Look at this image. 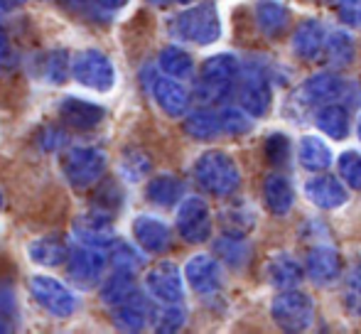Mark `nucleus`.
Listing matches in <instances>:
<instances>
[{"label": "nucleus", "mask_w": 361, "mask_h": 334, "mask_svg": "<svg viewBox=\"0 0 361 334\" xmlns=\"http://www.w3.org/2000/svg\"><path fill=\"white\" fill-rule=\"evenodd\" d=\"M167 30L177 42L207 47L221 37V18H219V10L212 0H202V3L172 15Z\"/></svg>", "instance_id": "f257e3e1"}, {"label": "nucleus", "mask_w": 361, "mask_h": 334, "mask_svg": "<svg viewBox=\"0 0 361 334\" xmlns=\"http://www.w3.org/2000/svg\"><path fill=\"white\" fill-rule=\"evenodd\" d=\"M197 185L214 197H231L241 185V172L236 160L224 150H207L195 160L192 167Z\"/></svg>", "instance_id": "f03ea898"}, {"label": "nucleus", "mask_w": 361, "mask_h": 334, "mask_svg": "<svg viewBox=\"0 0 361 334\" xmlns=\"http://www.w3.org/2000/svg\"><path fill=\"white\" fill-rule=\"evenodd\" d=\"M72 79L89 91L109 94L118 82V72H116L114 59L104 49L84 47L79 52H74L72 57Z\"/></svg>", "instance_id": "7ed1b4c3"}, {"label": "nucleus", "mask_w": 361, "mask_h": 334, "mask_svg": "<svg viewBox=\"0 0 361 334\" xmlns=\"http://www.w3.org/2000/svg\"><path fill=\"white\" fill-rule=\"evenodd\" d=\"M241 77V64L233 54H214L202 64L200 82H197V96L204 104H219L226 101L228 94L236 89Z\"/></svg>", "instance_id": "20e7f679"}, {"label": "nucleus", "mask_w": 361, "mask_h": 334, "mask_svg": "<svg viewBox=\"0 0 361 334\" xmlns=\"http://www.w3.org/2000/svg\"><path fill=\"white\" fill-rule=\"evenodd\" d=\"M59 165L72 190H91L104 180L109 155L101 148H67Z\"/></svg>", "instance_id": "39448f33"}, {"label": "nucleus", "mask_w": 361, "mask_h": 334, "mask_svg": "<svg viewBox=\"0 0 361 334\" xmlns=\"http://www.w3.org/2000/svg\"><path fill=\"white\" fill-rule=\"evenodd\" d=\"M30 295L35 297L39 307L44 312H49L52 317L67 320L79 310V297L67 283L57 280L52 276H32L30 278Z\"/></svg>", "instance_id": "423d86ee"}, {"label": "nucleus", "mask_w": 361, "mask_h": 334, "mask_svg": "<svg viewBox=\"0 0 361 334\" xmlns=\"http://www.w3.org/2000/svg\"><path fill=\"white\" fill-rule=\"evenodd\" d=\"M271 317L281 330L286 332H305L314 320V302L307 292L302 290H283L273 300Z\"/></svg>", "instance_id": "0eeeda50"}, {"label": "nucleus", "mask_w": 361, "mask_h": 334, "mask_svg": "<svg viewBox=\"0 0 361 334\" xmlns=\"http://www.w3.org/2000/svg\"><path fill=\"white\" fill-rule=\"evenodd\" d=\"M238 104L253 116V118H263L271 111L273 104V89L271 79L258 64H248L241 67V77H238Z\"/></svg>", "instance_id": "6e6552de"}, {"label": "nucleus", "mask_w": 361, "mask_h": 334, "mask_svg": "<svg viewBox=\"0 0 361 334\" xmlns=\"http://www.w3.org/2000/svg\"><path fill=\"white\" fill-rule=\"evenodd\" d=\"M72 236L81 246L109 251V246L116 241L114 214L106 209H99V206H91V209H86L84 214H79L72 221Z\"/></svg>", "instance_id": "1a4fd4ad"}, {"label": "nucleus", "mask_w": 361, "mask_h": 334, "mask_svg": "<svg viewBox=\"0 0 361 334\" xmlns=\"http://www.w3.org/2000/svg\"><path fill=\"white\" fill-rule=\"evenodd\" d=\"M145 292L157 305H180L185 302L182 271L172 261H160L145 273Z\"/></svg>", "instance_id": "9d476101"}, {"label": "nucleus", "mask_w": 361, "mask_h": 334, "mask_svg": "<svg viewBox=\"0 0 361 334\" xmlns=\"http://www.w3.org/2000/svg\"><path fill=\"white\" fill-rule=\"evenodd\" d=\"M175 224L187 244H204L212 236V209L202 197H185L177 206Z\"/></svg>", "instance_id": "9b49d317"}, {"label": "nucleus", "mask_w": 361, "mask_h": 334, "mask_svg": "<svg viewBox=\"0 0 361 334\" xmlns=\"http://www.w3.org/2000/svg\"><path fill=\"white\" fill-rule=\"evenodd\" d=\"M109 266V253L104 249H91V246H76L67 261V276L81 287H94L104 283V273Z\"/></svg>", "instance_id": "f8f14e48"}, {"label": "nucleus", "mask_w": 361, "mask_h": 334, "mask_svg": "<svg viewBox=\"0 0 361 334\" xmlns=\"http://www.w3.org/2000/svg\"><path fill=\"white\" fill-rule=\"evenodd\" d=\"M147 89H150L152 99H155V104L160 106L162 113L170 116V118H180V116H185L187 111H190L192 96L180 79H172L162 72L152 74L150 86H147Z\"/></svg>", "instance_id": "ddd939ff"}, {"label": "nucleus", "mask_w": 361, "mask_h": 334, "mask_svg": "<svg viewBox=\"0 0 361 334\" xmlns=\"http://www.w3.org/2000/svg\"><path fill=\"white\" fill-rule=\"evenodd\" d=\"M57 118L62 125L74 130H91L99 128L106 118V109L94 101L76 99V96H67V99L59 101L57 106Z\"/></svg>", "instance_id": "4468645a"}, {"label": "nucleus", "mask_w": 361, "mask_h": 334, "mask_svg": "<svg viewBox=\"0 0 361 334\" xmlns=\"http://www.w3.org/2000/svg\"><path fill=\"white\" fill-rule=\"evenodd\" d=\"M150 300H152L150 295L135 290L128 300H123L121 305L111 307V320H114V325L123 332L145 330V327L152 322V312H155V305H152Z\"/></svg>", "instance_id": "2eb2a0df"}, {"label": "nucleus", "mask_w": 361, "mask_h": 334, "mask_svg": "<svg viewBox=\"0 0 361 334\" xmlns=\"http://www.w3.org/2000/svg\"><path fill=\"white\" fill-rule=\"evenodd\" d=\"M130 231H133L135 244H138L145 253H152V256L165 253L172 244L170 226H167L160 216L138 214L133 219V224H130Z\"/></svg>", "instance_id": "dca6fc26"}, {"label": "nucleus", "mask_w": 361, "mask_h": 334, "mask_svg": "<svg viewBox=\"0 0 361 334\" xmlns=\"http://www.w3.org/2000/svg\"><path fill=\"white\" fill-rule=\"evenodd\" d=\"M185 280L197 295H214L221 287V266L216 258L200 253L185 263Z\"/></svg>", "instance_id": "f3484780"}, {"label": "nucleus", "mask_w": 361, "mask_h": 334, "mask_svg": "<svg viewBox=\"0 0 361 334\" xmlns=\"http://www.w3.org/2000/svg\"><path fill=\"white\" fill-rule=\"evenodd\" d=\"M349 94V84L344 82L342 77L337 74H329V72H319L312 74L302 86H300V96H302L307 104L312 106H324V104H334Z\"/></svg>", "instance_id": "a211bd4d"}, {"label": "nucleus", "mask_w": 361, "mask_h": 334, "mask_svg": "<svg viewBox=\"0 0 361 334\" xmlns=\"http://www.w3.org/2000/svg\"><path fill=\"white\" fill-rule=\"evenodd\" d=\"M72 256V246L59 234H44L37 236L27 244V258L39 268H59L67 266Z\"/></svg>", "instance_id": "6ab92c4d"}, {"label": "nucleus", "mask_w": 361, "mask_h": 334, "mask_svg": "<svg viewBox=\"0 0 361 334\" xmlns=\"http://www.w3.org/2000/svg\"><path fill=\"white\" fill-rule=\"evenodd\" d=\"M305 194L312 202L317 209H337V206H344L349 199L347 187L332 175H317L312 180H307L305 185Z\"/></svg>", "instance_id": "aec40b11"}, {"label": "nucleus", "mask_w": 361, "mask_h": 334, "mask_svg": "<svg viewBox=\"0 0 361 334\" xmlns=\"http://www.w3.org/2000/svg\"><path fill=\"white\" fill-rule=\"evenodd\" d=\"M305 271L314 285H329L339 278L342 271V258L332 246H314L305 258Z\"/></svg>", "instance_id": "412c9836"}, {"label": "nucleus", "mask_w": 361, "mask_h": 334, "mask_svg": "<svg viewBox=\"0 0 361 334\" xmlns=\"http://www.w3.org/2000/svg\"><path fill=\"white\" fill-rule=\"evenodd\" d=\"M327 44V30L319 20L310 18L295 27L293 32V52L300 59H317Z\"/></svg>", "instance_id": "4be33fe9"}, {"label": "nucleus", "mask_w": 361, "mask_h": 334, "mask_svg": "<svg viewBox=\"0 0 361 334\" xmlns=\"http://www.w3.org/2000/svg\"><path fill=\"white\" fill-rule=\"evenodd\" d=\"M263 202L266 209L276 216H286L295 204V192L288 177H283L281 172H273L263 182Z\"/></svg>", "instance_id": "5701e85b"}, {"label": "nucleus", "mask_w": 361, "mask_h": 334, "mask_svg": "<svg viewBox=\"0 0 361 334\" xmlns=\"http://www.w3.org/2000/svg\"><path fill=\"white\" fill-rule=\"evenodd\" d=\"M256 20L258 27L266 37H281L290 27V10L281 0H258L256 3Z\"/></svg>", "instance_id": "b1692460"}, {"label": "nucleus", "mask_w": 361, "mask_h": 334, "mask_svg": "<svg viewBox=\"0 0 361 334\" xmlns=\"http://www.w3.org/2000/svg\"><path fill=\"white\" fill-rule=\"evenodd\" d=\"M302 280V268H300L298 258L290 253H278L268 261V283L281 290H290Z\"/></svg>", "instance_id": "393cba45"}, {"label": "nucleus", "mask_w": 361, "mask_h": 334, "mask_svg": "<svg viewBox=\"0 0 361 334\" xmlns=\"http://www.w3.org/2000/svg\"><path fill=\"white\" fill-rule=\"evenodd\" d=\"M135 290H138V285H135L133 273L114 271L109 278H104V283L99 285V297H101V302L111 310V307H116L123 300H128Z\"/></svg>", "instance_id": "a878e982"}, {"label": "nucleus", "mask_w": 361, "mask_h": 334, "mask_svg": "<svg viewBox=\"0 0 361 334\" xmlns=\"http://www.w3.org/2000/svg\"><path fill=\"white\" fill-rule=\"evenodd\" d=\"M182 192H185V185L177 180L175 175H155L145 187V197L147 202H152L155 206H175L180 204Z\"/></svg>", "instance_id": "bb28decb"}, {"label": "nucleus", "mask_w": 361, "mask_h": 334, "mask_svg": "<svg viewBox=\"0 0 361 334\" xmlns=\"http://www.w3.org/2000/svg\"><path fill=\"white\" fill-rule=\"evenodd\" d=\"M157 72L167 74L172 79H180V82H187V79L195 77V59L182 47H165L160 52V57H157Z\"/></svg>", "instance_id": "cd10ccee"}, {"label": "nucleus", "mask_w": 361, "mask_h": 334, "mask_svg": "<svg viewBox=\"0 0 361 334\" xmlns=\"http://www.w3.org/2000/svg\"><path fill=\"white\" fill-rule=\"evenodd\" d=\"M314 120H317V128L334 140L347 138L349 125H352L349 123V111L344 109V104H339V101H334V104H324L322 109L317 111Z\"/></svg>", "instance_id": "c85d7f7f"}, {"label": "nucleus", "mask_w": 361, "mask_h": 334, "mask_svg": "<svg viewBox=\"0 0 361 334\" xmlns=\"http://www.w3.org/2000/svg\"><path fill=\"white\" fill-rule=\"evenodd\" d=\"M37 74L44 84L62 86L69 77H72V57H69V52H64V49H54V52L42 54Z\"/></svg>", "instance_id": "c756f323"}, {"label": "nucleus", "mask_w": 361, "mask_h": 334, "mask_svg": "<svg viewBox=\"0 0 361 334\" xmlns=\"http://www.w3.org/2000/svg\"><path fill=\"white\" fill-rule=\"evenodd\" d=\"M109 266L114 268V271L133 273L135 276V273L145 266L143 249H140L138 244H128V241L116 239L114 244L109 246Z\"/></svg>", "instance_id": "7c9ffc66"}, {"label": "nucleus", "mask_w": 361, "mask_h": 334, "mask_svg": "<svg viewBox=\"0 0 361 334\" xmlns=\"http://www.w3.org/2000/svg\"><path fill=\"white\" fill-rule=\"evenodd\" d=\"M185 130L187 135H192L197 140H212L219 133H224L221 116H219V111L212 109H197L185 118Z\"/></svg>", "instance_id": "2f4dec72"}, {"label": "nucleus", "mask_w": 361, "mask_h": 334, "mask_svg": "<svg viewBox=\"0 0 361 334\" xmlns=\"http://www.w3.org/2000/svg\"><path fill=\"white\" fill-rule=\"evenodd\" d=\"M300 165L310 172H322L332 165V150L319 135H305L300 140Z\"/></svg>", "instance_id": "473e14b6"}, {"label": "nucleus", "mask_w": 361, "mask_h": 334, "mask_svg": "<svg viewBox=\"0 0 361 334\" xmlns=\"http://www.w3.org/2000/svg\"><path fill=\"white\" fill-rule=\"evenodd\" d=\"M354 39L344 30H334L327 35V44H324V54H327V62L332 67H347L354 59Z\"/></svg>", "instance_id": "72a5a7b5"}, {"label": "nucleus", "mask_w": 361, "mask_h": 334, "mask_svg": "<svg viewBox=\"0 0 361 334\" xmlns=\"http://www.w3.org/2000/svg\"><path fill=\"white\" fill-rule=\"evenodd\" d=\"M216 253L221 256L224 263H228V266H233V268H243L248 263V258H251V249H248V244L243 241V236H238V234L221 236V239L216 241Z\"/></svg>", "instance_id": "f704fd0d"}, {"label": "nucleus", "mask_w": 361, "mask_h": 334, "mask_svg": "<svg viewBox=\"0 0 361 334\" xmlns=\"http://www.w3.org/2000/svg\"><path fill=\"white\" fill-rule=\"evenodd\" d=\"M187 322V312L185 305H157L155 302V312H152V327L157 332H177L182 330Z\"/></svg>", "instance_id": "c9c22d12"}, {"label": "nucleus", "mask_w": 361, "mask_h": 334, "mask_svg": "<svg viewBox=\"0 0 361 334\" xmlns=\"http://www.w3.org/2000/svg\"><path fill=\"white\" fill-rule=\"evenodd\" d=\"M219 116H221L224 133L241 135V133H248V130H251V118H253V116L248 113L241 104H238V106H228L226 104L221 111H219Z\"/></svg>", "instance_id": "e433bc0d"}, {"label": "nucleus", "mask_w": 361, "mask_h": 334, "mask_svg": "<svg viewBox=\"0 0 361 334\" xmlns=\"http://www.w3.org/2000/svg\"><path fill=\"white\" fill-rule=\"evenodd\" d=\"M339 175H342L344 185L354 187V190H361V155L354 153V150H347V153L339 155Z\"/></svg>", "instance_id": "4c0bfd02"}, {"label": "nucleus", "mask_w": 361, "mask_h": 334, "mask_svg": "<svg viewBox=\"0 0 361 334\" xmlns=\"http://www.w3.org/2000/svg\"><path fill=\"white\" fill-rule=\"evenodd\" d=\"M123 204V192H121L118 185H114V182H106V185L99 187V192H96V199H94V206H99V209H106L114 214L118 206Z\"/></svg>", "instance_id": "58836bf2"}, {"label": "nucleus", "mask_w": 361, "mask_h": 334, "mask_svg": "<svg viewBox=\"0 0 361 334\" xmlns=\"http://www.w3.org/2000/svg\"><path fill=\"white\" fill-rule=\"evenodd\" d=\"M147 170H150V160H147L143 153H138V150H128V153L123 155V160H121V172H123L128 180H140Z\"/></svg>", "instance_id": "ea45409f"}, {"label": "nucleus", "mask_w": 361, "mask_h": 334, "mask_svg": "<svg viewBox=\"0 0 361 334\" xmlns=\"http://www.w3.org/2000/svg\"><path fill=\"white\" fill-rule=\"evenodd\" d=\"M266 155L271 160V165H286L290 158V140L283 133H273L266 140Z\"/></svg>", "instance_id": "a19ab883"}, {"label": "nucleus", "mask_w": 361, "mask_h": 334, "mask_svg": "<svg viewBox=\"0 0 361 334\" xmlns=\"http://www.w3.org/2000/svg\"><path fill=\"white\" fill-rule=\"evenodd\" d=\"M344 302L354 315H361V268H354L344 285Z\"/></svg>", "instance_id": "79ce46f5"}, {"label": "nucleus", "mask_w": 361, "mask_h": 334, "mask_svg": "<svg viewBox=\"0 0 361 334\" xmlns=\"http://www.w3.org/2000/svg\"><path fill=\"white\" fill-rule=\"evenodd\" d=\"M64 143H67V135H64L57 125H47V128L39 133V145H42V150H59Z\"/></svg>", "instance_id": "37998d69"}, {"label": "nucleus", "mask_w": 361, "mask_h": 334, "mask_svg": "<svg viewBox=\"0 0 361 334\" xmlns=\"http://www.w3.org/2000/svg\"><path fill=\"white\" fill-rule=\"evenodd\" d=\"M339 18H342L344 25L361 27V0H352V3L342 5V8H339Z\"/></svg>", "instance_id": "c03bdc74"}, {"label": "nucleus", "mask_w": 361, "mask_h": 334, "mask_svg": "<svg viewBox=\"0 0 361 334\" xmlns=\"http://www.w3.org/2000/svg\"><path fill=\"white\" fill-rule=\"evenodd\" d=\"M96 3H99V8L106 10V13H118V10H123L130 0H96Z\"/></svg>", "instance_id": "a18cd8bd"}, {"label": "nucleus", "mask_w": 361, "mask_h": 334, "mask_svg": "<svg viewBox=\"0 0 361 334\" xmlns=\"http://www.w3.org/2000/svg\"><path fill=\"white\" fill-rule=\"evenodd\" d=\"M25 3H27V0H0V10H5V13H10V10L23 8Z\"/></svg>", "instance_id": "49530a36"}, {"label": "nucleus", "mask_w": 361, "mask_h": 334, "mask_svg": "<svg viewBox=\"0 0 361 334\" xmlns=\"http://www.w3.org/2000/svg\"><path fill=\"white\" fill-rule=\"evenodd\" d=\"M8 52H10V42H8V35L0 30V59L5 62V57H8Z\"/></svg>", "instance_id": "de8ad7c7"}, {"label": "nucleus", "mask_w": 361, "mask_h": 334, "mask_svg": "<svg viewBox=\"0 0 361 334\" xmlns=\"http://www.w3.org/2000/svg\"><path fill=\"white\" fill-rule=\"evenodd\" d=\"M13 330V322H10V315L5 310H0V334Z\"/></svg>", "instance_id": "09e8293b"}, {"label": "nucleus", "mask_w": 361, "mask_h": 334, "mask_svg": "<svg viewBox=\"0 0 361 334\" xmlns=\"http://www.w3.org/2000/svg\"><path fill=\"white\" fill-rule=\"evenodd\" d=\"M147 3L157 5V8H165V5H187V3H192V0H147Z\"/></svg>", "instance_id": "8fccbe9b"}, {"label": "nucleus", "mask_w": 361, "mask_h": 334, "mask_svg": "<svg viewBox=\"0 0 361 334\" xmlns=\"http://www.w3.org/2000/svg\"><path fill=\"white\" fill-rule=\"evenodd\" d=\"M327 3H332L334 5V8H342V5H347V3H352V0H327Z\"/></svg>", "instance_id": "3c124183"}, {"label": "nucleus", "mask_w": 361, "mask_h": 334, "mask_svg": "<svg viewBox=\"0 0 361 334\" xmlns=\"http://www.w3.org/2000/svg\"><path fill=\"white\" fill-rule=\"evenodd\" d=\"M357 135H359V143H361V116H359V120H357Z\"/></svg>", "instance_id": "603ef678"}, {"label": "nucleus", "mask_w": 361, "mask_h": 334, "mask_svg": "<svg viewBox=\"0 0 361 334\" xmlns=\"http://www.w3.org/2000/svg\"><path fill=\"white\" fill-rule=\"evenodd\" d=\"M3 204H5V194H3V190H0V209H3Z\"/></svg>", "instance_id": "864d4df0"}, {"label": "nucleus", "mask_w": 361, "mask_h": 334, "mask_svg": "<svg viewBox=\"0 0 361 334\" xmlns=\"http://www.w3.org/2000/svg\"><path fill=\"white\" fill-rule=\"evenodd\" d=\"M74 3H86V0H74Z\"/></svg>", "instance_id": "5fc2aeb1"}, {"label": "nucleus", "mask_w": 361, "mask_h": 334, "mask_svg": "<svg viewBox=\"0 0 361 334\" xmlns=\"http://www.w3.org/2000/svg\"><path fill=\"white\" fill-rule=\"evenodd\" d=\"M3 64H5V62H3V59H0V69H3Z\"/></svg>", "instance_id": "6e6d98bb"}]
</instances>
